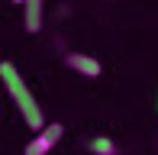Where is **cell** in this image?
I'll list each match as a JSON object with an SVG mask.
<instances>
[{
    "label": "cell",
    "mask_w": 158,
    "mask_h": 155,
    "mask_svg": "<svg viewBox=\"0 0 158 155\" xmlns=\"http://www.w3.org/2000/svg\"><path fill=\"white\" fill-rule=\"evenodd\" d=\"M90 152L94 155H119V145L110 136H94L90 139Z\"/></svg>",
    "instance_id": "obj_5"
},
{
    "label": "cell",
    "mask_w": 158,
    "mask_h": 155,
    "mask_svg": "<svg viewBox=\"0 0 158 155\" xmlns=\"http://www.w3.org/2000/svg\"><path fill=\"white\" fill-rule=\"evenodd\" d=\"M61 136H64V126H61V123H45V126L29 139V142H26L23 155H48L55 145L61 142Z\"/></svg>",
    "instance_id": "obj_2"
},
{
    "label": "cell",
    "mask_w": 158,
    "mask_h": 155,
    "mask_svg": "<svg viewBox=\"0 0 158 155\" xmlns=\"http://www.w3.org/2000/svg\"><path fill=\"white\" fill-rule=\"evenodd\" d=\"M13 3H19V6H23V3H26V0H13Z\"/></svg>",
    "instance_id": "obj_6"
},
{
    "label": "cell",
    "mask_w": 158,
    "mask_h": 155,
    "mask_svg": "<svg viewBox=\"0 0 158 155\" xmlns=\"http://www.w3.org/2000/svg\"><path fill=\"white\" fill-rule=\"evenodd\" d=\"M0 81H3V87H6V94H10V100L16 103L19 116H23V123H26V129H35V132H39L42 126H45L42 107L35 103L32 90L26 87V78L19 74V68L13 65V61H0Z\"/></svg>",
    "instance_id": "obj_1"
},
{
    "label": "cell",
    "mask_w": 158,
    "mask_h": 155,
    "mask_svg": "<svg viewBox=\"0 0 158 155\" xmlns=\"http://www.w3.org/2000/svg\"><path fill=\"white\" fill-rule=\"evenodd\" d=\"M42 23H45V3L42 0H26L23 3V29L29 36H35L42 29Z\"/></svg>",
    "instance_id": "obj_4"
},
{
    "label": "cell",
    "mask_w": 158,
    "mask_h": 155,
    "mask_svg": "<svg viewBox=\"0 0 158 155\" xmlns=\"http://www.w3.org/2000/svg\"><path fill=\"white\" fill-rule=\"evenodd\" d=\"M64 65L71 71H77L81 78H100V71H103V65H100L94 55H84V52H68L64 55Z\"/></svg>",
    "instance_id": "obj_3"
}]
</instances>
